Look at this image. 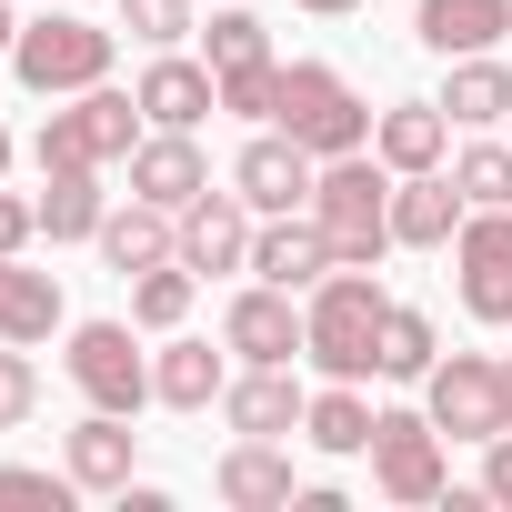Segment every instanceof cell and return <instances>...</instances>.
I'll return each mask as SVG.
<instances>
[{"instance_id":"obj_26","label":"cell","mask_w":512,"mask_h":512,"mask_svg":"<svg viewBox=\"0 0 512 512\" xmlns=\"http://www.w3.org/2000/svg\"><path fill=\"white\" fill-rule=\"evenodd\" d=\"M51 332H61V282L11 251L0 262V342H51Z\"/></svg>"},{"instance_id":"obj_20","label":"cell","mask_w":512,"mask_h":512,"mask_svg":"<svg viewBox=\"0 0 512 512\" xmlns=\"http://www.w3.org/2000/svg\"><path fill=\"white\" fill-rule=\"evenodd\" d=\"M372 151H382L392 181L402 171H442L452 161V111L442 101H392V111H372Z\"/></svg>"},{"instance_id":"obj_23","label":"cell","mask_w":512,"mask_h":512,"mask_svg":"<svg viewBox=\"0 0 512 512\" xmlns=\"http://www.w3.org/2000/svg\"><path fill=\"white\" fill-rule=\"evenodd\" d=\"M502 31H512V0H422V11H412V41H422L432 61L502 51Z\"/></svg>"},{"instance_id":"obj_37","label":"cell","mask_w":512,"mask_h":512,"mask_svg":"<svg viewBox=\"0 0 512 512\" xmlns=\"http://www.w3.org/2000/svg\"><path fill=\"white\" fill-rule=\"evenodd\" d=\"M482 502H502V512H512V432H492V442H482Z\"/></svg>"},{"instance_id":"obj_36","label":"cell","mask_w":512,"mask_h":512,"mask_svg":"<svg viewBox=\"0 0 512 512\" xmlns=\"http://www.w3.org/2000/svg\"><path fill=\"white\" fill-rule=\"evenodd\" d=\"M31 241H41V201L0 191V262H11V251H31Z\"/></svg>"},{"instance_id":"obj_5","label":"cell","mask_w":512,"mask_h":512,"mask_svg":"<svg viewBox=\"0 0 512 512\" xmlns=\"http://www.w3.org/2000/svg\"><path fill=\"white\" fill-rule=\"evenodd\" d=\"M282 131H292L312 161H342V151H372V101H362L332 61H292V71H282Z\"/></svg>"},{"instance_id":"obj_38","label":"cell","mask_w":512,"mask_h":512,"mask_svg":"<svg viewBox=\"0 0 512 512\" xmlns=\"http://www.w3.org/2000/svg\"><path fill=\"white\" fill-rule=\"evenodd\" d=\"M302 11H312V21H352V11H362V0H302Z\"/></svg>"},{"instance_id":"obj_21","label":"cell","mask_w":512,"mask_h":512,"mask_svg":"<svg viewBox=\"0 0 512 512\" xmlns=\"http://www.w3.org/2000/svg\"><path fill=\"white\" fill-rule=\"evenodd\" d=\"M131 191H141V201H161V211H191V201L211 191L201 141H191V131H141V151H131Z\"/></svg>"},{"instance_id":"obj_40","label":"cell","mask_w":512,"mask_h":512,"mask_svg":"<svg viewBox=\"0 0 512 512\" xmlns=\"http://www.w3.org/2000/svg\"><path fill=\"white\" fill-rule=\"evenodd\" d=\"M502 432H512V352H502Z\"/></svg>"},{"instance_id":"obj_1","label":"cell","mask_w":512,"mask_h":512,"mask_svg":"<svg viewBox=\"0 0 512 512\" xmlns=\"http://www.w3.org/2000/svg\"><path fill=\"white\" fill-rule=\"evenodd\" d=\"M382 312H392V292H382L362 262H332V272L302 292V362H312L322 382H372Z\"/></svg>"},{"instance_id":"obj_33","label":"cell","mask_w":512,"mask_h":512,"mask_svg":"<svg viewBox=\"0 0 512 512\" xmlns=\"http://www.w3.org/2000/svg\"><path fill=\"white\" fill-rule=\"evenodd\" d=\"M201 51H211V71H241V61H272V31L251 21V11H211Z\"/></svg>"},{"instance_id":"obj_29","label":"cell","mask_w":512,"mask_h":512,"mask_svg":"<svg viewBox=\"0 0 512 512\" xmlns=\"http://www.w3.org/2000/svg\"><path fill=\"white\" fill-rule=\"evenodd\" d=\"M191 292H201V272H191V262H161V272L131 282V322H141V332H181V322H191Z\"/></svg>"},{"instance_id":"obj_39","label":"cell","mask_w":512,"mask_h":512,"mask_svg":"<svg viewBox=\"0 0 512 512\" xmlns=\"http://www.w3.org/2000/svg\"><path fill=\"white\" fill-rule=\"evenodd\" d=\"M11 41H21V21H11V0H0V61H11Z\"/></svg>"},{"instance_id":"obj_34","label":"cell","mask_w":512,"mask_h":512,"mask_svg":"<svg viewBox=\"0 0 512 512\" xmlns=\"http://www.w3.org/2000/svg\"><path fill=\"white\" fill-rule=\"evenodd\" d=\"M41 412V372H31V342H0V432H21Z\"/></svg>"},{"instance_id":"obj_10","label":"cell","mask_w":512,"mask_h":512,"mask_svg":"<svg viewBox=\"0 0 512 512\" xmlns=\"http://www.w3.org/2000/svg\"><path fill=\"white\" fill-rule=\"evenodd\" d=\"M312 181H322V161H312L282 121H262V131L241 141V161H231V191L262 211V221H272V211H312Z\"/></svg>"},{"instance_id":"obj_7","label":"cell","mask_w":512,"mask_h":512,"mask_svg":"<svg viewBox=\"0 0 512 512\" xmlns=\"http://www.w3.org/2000/svg\"><path fill=\"white\" fill-rule=\"evenodd\" d=\"M372 492L422 512L452 492V462H442V422L432 412H372Z\"/></svg>"},{"instance_id":"obj_4","label":"cell","mask_w":512,"mask_h":512,"mask_svg":"<svg viewBox=\"0 0 512 512\" xmlns=\"http://www.w3.org/2000/svg\"><path fill=\"white\" fill-rule=\"evenodd\" d=\"M111 51H121V31H101V21H81V11H51V21H21L11 71H21V91L71 101V91L111 81Z\"/></svg>"},{"instance_id":"obj_8","label":"cell","mask_w":512,"mask_h":512,"mask_svg":"<svg viewBox=\"0 0 512 512\" xmlns=\"http://www.w3.org/2000/svg\"><path fill=\"white\" fill-rule=\"evenodd\" d=\"M422 412L452 432V442H492L502 432V362L492 352H442L422 372Z\"/></svg>"},{"instance_id":"obj_35","label":"cell","mask_w":512,"mask_h":512,"mask_svg":"<svg viewBox=\"0 0 512 512\" xmlns=\"http://www.w3.org/2000/svg\"><path fill=\"white\" fill-rule=\"evenodd\" d=\"M71 492H81L71 472H41V462H0V502H51V512H61Z\"/></svg>"},{"instance_id":"obj_12","label":"cell","mask_w":512,"mask_h":512,"mask_svg":"<svg viewBox=\"0 0 512 512\" xmlns=\"http://www.w3.org/2000/svg\"><path fill=\"white\" fill-rule=\"evenodd\" d=\"M131 91H141V121H151V131H201V121L221 111V71H211V61H181V51H151Z\"/></svg>"},{"instance_id":"obj_18","label":"cell","mask_w":512,"mask_h":512,"mask_svg":"<svg viewBox=\"0 0 512 512\" xmlns=\"http://www.w3.org/2000/svg\"><path fill=\"white\" fill-rule=\"evenodd\" d=\"M131 452H141L131 412H81V422L61 432V472H71L81 492H131Z\"/></svg>"},{"instance_id":"obj_13","label":"cell","mask_w":512,"mask_h":512,"mask_svg":"<svg viewBox=\"0 0 512 512\" xmlns=\"http://www.w3.org/2000/svg\"><path fill=\"white\" fill-rule=\"evenodd\" d=\"M251 231H262V211H251L241 191H201L181 211V262L211 282V272H251Z\"/></svg>"},{"instance_id":"obj_24","label":"cell","mask_w":512,"mask_h":512,"mask_svg":"<svg viewBox=\"0 0 512 512\" xmlns=\"http://www.w3.org/2000/svg\"><path fill=\"white\" fill-rule=\"evenodd\" d=\"M432 101L452 111V131H492V121H512V61L502 51H462Z\"/></svg>"},{"instance_id":"obj_9","label":"cell","mask_w":512,"mask_h":512,"mask_svg":"<svg viewBox=\"0 0 512 512\" xmlns=\"http://www.w3.org/2000/svg\"><path fill=\"white\" fill-rule=\"evenodd\" d=\"M452 272H462V312L492 322V332H512V211H462Z\"/></svg>"},{"instance_id":"obj_11","label":"cell","mask_w":512,"mask_h":512,"mask_svg":"<svg viewBox=\"0 0 512 512\" xmlns=\"http://www.w3.org/2000/svg\"><path fill=\"white\" fill-rule=\"evenodd\" d=\"M221 342H231L241 362H302V292H282V282H241L231 312H221Z\"/></svg>"},{"instance_id":"obj_14","label":"cell","mask_w":512,"mask_h":512,"mask_svg":"<svg viewBox=\"0 0 512 512\" xmlns=\"http://www.w3.org/2000/svg\"><path fill=\"white\" fill-rule=\"evenodd\" d=\"M462 181H452V161L442 171H402L392 181V251H452V231H462Z\"/></svg>"},{"instance_id":"obj_22","label":"cell","mask_w":512,"mask_h":512,"mask_svg":"<svg viewBox=\"0 0 512 512\" xmlns=\"http://www.w3.org/2000/svg\"><path fill=\"white\" fill-rule=\"evenodd\" d=\"M221 352H231V342H221ZM221 352L161 332V352H151V402H171V412H211V402L231 392V362H221Z\"/></svg>"},{"instance_id":"obj_6","label":"cell","mask_w":512,"mask_h":512,"mask_svg":"<svg viewBox=\"0 0 512 512\" xmlns=\"http://www.w3.org/2000/svg\"><path fill=\"white\" fill-rule=\"evenodd\" d=\"M131 332H141V322H71L61 372H71V392H81L91 412H141V402H151V352H141Z\"/></svg>"},{"instance_id":"obj_27","label":"cell","mask_w":512,"mask_h":512,"mask_svg":"<svg viewBox=\"0 0 512 512\" xmlns=\"http://www.w3.org/2000/svg\"><path fill=\"white\" fill-rule=\"evenodd\" d=\"M111 201H101V171H41V231L51 241H101Z\"/></svg>"},{"instance_id":"obj_3","label":"cell","mask_w":512,"mask_h":512,"mask_svg":"<svg viewBox=\"0 0 512 512\" xmlns=\"http://www.w3.org/2000/svg\"><path fill=\"white\" fill-rule=\"evenodd\" d=\"M141 91H111V81H91V91H71L51 121H41V171H111V161H131L141 151Z\"/></svg>"},{"instance_id":"obj_2","label":"cell","mask_w":512,"mask_h":512,"mask_svg":"<svg viewBox=\"0 0 512 512\" xmlns=\"http://www.w3.org/2000/svg\"><path fill=\"white\" fill-rule=\"evenodd\" d=\"M312 221L332 231V262H382L392 251V171H382V151H342V161H322V181H312Z\"/></svg>"},{"instance_id":"obj_41","label":"cell","mask_w":512,"mask_h":512,"mask_svg":"<svg viewBox=\"0 0 512 512\" xmlns=\"http://www.w3.org/2000/svg\"><path fill=\"white\" fill-rule=\"evenodd\" d=\"M0 181H11V131H0Z\"/></svg>"},{"instance_id":"obj_30","label":"cell","mask_w":512,"mask_h":512,"mask_svg":"<svg viewBox=\"0 0 512 512\" xmlns=\"http://www.w3.org/2000/svg\"><path fill=\"white\" fill-rule=\"evenodd\" d=\"M452 181L472 211H512V141H462L452 151Z\"/></svg>"},{"instance_id":"obj_32","label":"cell","mask_w":512,"mask_h":512,"mask_svg":"<svg viewBox=\"0 0 512 512\" xmlns=\"http://www.w3.org/2000/svg\"><path fill=\"white\" fill-rule=\"evenodd\" d=\"M191 11H201V0H121V31L141 51H181L191 41Z\"/></svg>"},{"instance_id":"obj_16","label":"cell","mask_w":512,"mask_h":512,"mask_svg":"<svg viewBox=\"0 0 512 512\" xmlns=\"http://www.w3.org/2000/svg\"><path fill=\"white\" fill-rule=\"evenodd\" d=\"M332 272V231L312 211H272L262 231H251V282H282V292H312Z\"/></svg>"},{"instance_id":"obj_17","label":"cell","mask_w":512,"mask_h":512,"mask_svg":"<svg viewBox=\"0 0 512 512\" xmlns=\"http://www.w3.org/2000/svg\"><path fill=\"white\" fill-rule=\"evenodd\" d=\"M302 382H292V362H241L231 372V392H221V422L231 432H262V442H282V432H302Z\"/></svg>"},{"instance_id":"obj_19","label":"cell","mask_w":512,"mask_h":512,"mask_svg":"<svg viewBox=\"0 0 512 512\" xmlns=\"http://www.w3.org/2000/svg\"><path fill=\"white\" fill-rule=\"evenodd\" d=\"M91 251H101V262H111L121 282H141V272L181 262V211H161V201H141V191H131V211H111Z\"/></svg>"},{"instance_id":"obj_25","label":"cell","mask_w":512,"mask_h":512,"mask_svg":"<svg viewBox=\"0 0 512 512\" xmlns=\"http://www.w3.org/2000/svg\"><path fill=\"white\" fill-rule=\"evenodd\" d=\"M302 442H312V452H332V462L372 452V402H362V382H322V392L302 402Z\"/></svg>"},{"instance_id":"obj_31","label":"cell","mask_w":512,"mask_h":512,"mask_svg":"<svg viewBox=\"0 0 512 512\" xmlns=\"http://www.w3.org/2000/svg\"><path fill=\"white\" fill-rule=\"evenodd\" d=\"M221 111H231V121H282V61H241V71H221Z\"/></svg>"},{"instance_id":"obj_15","label":"cell","mask_w":512,"mask_h":512,"mask_svg":"<svg viewBox=\"0 0 512 512\" xmlns=\"http://www.w3.org/2000/svg\"><path fill=\"white\" fill-rule=\"evenodd\" d=\"M211 492H221L231 512H292V502H302L292 452H282V442H262V432H241V442L211 462Z\"/></svg>"},{"instance_id":"obj_28","label":"cell","mask_w":512,"mask_h":512,"mask_svg":"<svg viewBox=\"0 0 512 512\" xmlns=\"http://www.w3.org/2000/svg\"><path fill=\"white\" fill-rule=\"evenodd\" d=\"M432 362H442V332H432V312L392 302V312H382V342H372V372H382V382H422Z\"/></svg>"}]
</instances>
